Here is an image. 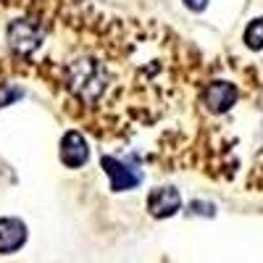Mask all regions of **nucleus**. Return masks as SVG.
Listing matches in <instances>:
<instances>
[{"mask_svg":"<svg viewBox=\"0 0 263 263\" xmlns=\"http://www.w3.org/2000/svg\"><path fill=\"white\" fill-rule=\"evenodd\" d=\"M237 98H239V90L232 82H211L203 92V103L211 114H227L237 103Z\"/></svg>","mask_w":263,"mask_h":263,"instance_id":"7ed1b4c3","label":"nucleus"},{"mask_svg":"<svg viewBox=\"0 0 263 263\" xmlns=\"http://www.w3.org/2000/svg\"><path fill=\"white\" fill-rule=\"evenodd\" d=\"M24 242H27V224L11 216L0 218V255L16 253Z\"/></svg>","mask_w":263,"mask_h":263,"instance_id":"0eeeda50","label":"nucleus"},{"mask_svg":"<svg viewBox=\"0 0 263 263\" xmlns=\"http://www.w3.org/2000/svg\"><path fill=\"white\" fill-rule=\"evenodd\" d=\"M6 37H8V48H11L13 53H18V55L34 53V50L40 48V40H42L37 24H32L29 18H16V21H11L8 29H6Z\"/></svg>","mask_w":263,"mask_h":263,"instance_id":"f03ea898","label":"nucleus"},{"mask_svg":"<svg viewBox=\"0 0 263 263\" xmlns=\"http://www.w3.org/2000/svg\"><path fill=\"white\" fill-rule=\"evenodd\" d=\"M147 208L156 218H168L182 208V195L177 187H156L147 197Z\"/></svg>","mask_w":263,"mask_h":263,"instance_id":"423d86ee","label":"nucleus"},{"mask_svg":"<svg viewBox=\"0 0 263 263\" xmlns=\"http://www.w3.org/2000/svg\"><path fill=\"white\" fill-rule=\"evenodd\" d=\"M69 84L71 90L84 98V100H95L103 87H105V74H103V66L92 58H79L69 66Z\"/></svg>","mask_w":263,"mask_h":263,"instance_id":"f257e3e1","label":"nucleus"},{"mask_svg":"<svg viewBox=\"0 0 263 263\" xmlns=\"http://www.w3.org/2000/svg\"><path fill=\"white\" fill-rule=\"evenodd\" d=\"M245 45L250 50H263V16L253 18L245 29Z\"/></svg>","mask_w":263,"mask_h":263,"instance_id":"6e6552de","label":"nucleus"},{"mask_svg":"<svg viewBox=\"0 0 263 263\" xmlns=\"http://www.w3.org/2000/svg\"><path fill=\"white\" fill-rule=\"evenodd\" d=\"M90 158V147H87V140L82 137V132L69 129L61 140V161L69 168H79L87 163Z\"/></svg>","mask_w":263,"mask_h":263,"instance_id":"39448f33","label":"nucleus"},{"mask_svg":"<svg viewBox=\"0 0 263 263\" xmlns=\"http://www.w3.org/2000/svg\"><path fill=\"white\" fill-rule=\"evenodd\" d=\"M182 3H184L190 11H195V13H200V11L208 8V0H182Z\"/></svg>","mask_w":263,"mask_h":263,"instance_id":"1a4fd4ad","label":"nucleus"},{"mask_svg":"<svg viewBox=\"0 0 263 263\" xmlns=\"http://www.w3.org/2000/svg\"><path fill=\"white\" fill-rule=\"evenodd\" d=\"M103 168H105V174H108V179H111V187H114V192H126V190H135L140 182H142V174L140 171H135V168H129V166H124L119 158H114V156H103Z\"/></svg>","mask_w":263,"mask_h":263,"instance_id":"20e7f679","label":"nucleus"}]
</instances>
